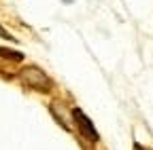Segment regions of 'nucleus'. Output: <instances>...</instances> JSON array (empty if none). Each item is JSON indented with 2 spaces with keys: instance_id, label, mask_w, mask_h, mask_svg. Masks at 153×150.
I'll use <instances>...</instances> for the list:
<instances>
[{
  "instance_id": "nucleus-1",
  "label": "nucleus",
  "mask_w": 153,
  "mask_h": 150,
  "mask_svg": "<svg viewBox=\"0 0 153 150\" xmlns=\"http://www.w3.org/2000/svg\"><path fill=\"white\" fill-rule=\"evenodd\" d=\"M19 78H22V83L26 87L36 89V91H49L51 89V78L47 76L41 68H36V66L24 68L22 72H19Z\"/></svg>"
},
{
  "instance_id": "nucleus-2",
  "label": "nucleus",
  "mask_w": 153,
  "mask_h": 150,
  "mask_svg": "<svg viewBox=\"0 0 153 150\" xmlns=\"http://www.w3.org/2000/svg\"><path fill=\"white\" fill-rule=\"evenodd\" d=\"M72 116H74V123H76V127H79V131H81L83 138H87L89 142H98V140H100V138H98V131H96L94 125H91V121L83 114L79 108L72 110Z\"/></svg>"
},
{
  "instance_id": "nucleus-3",
  "label": "nucleus",
  "mask_w": 153,
  "mask_h": 150,
  "mask_svg": "<svg viewBox=\"0 0 153 150\" xmlns=\"http://www.w3.org/2000/svg\"><path fill=\"white\" fill-rule=\"evenodd\" d=\"M62 110H64L62 104H51V114L55 116V121L60 123L64 129H70V123H68V119H66V112H62Z\"/></svg>"
},
{
  "instance_id": "nucleus-4",
  "label": "nucleus",
  "mask_w": 153,
  "mask_h": 150,
  "mask_svg": "<svg viewBox=\"0 0 153 150\" xmlns=\"http://www.w3.org/2000/svg\"><path fill=\"white\" fill-rule=\"evenodd\" d=\"M0 57L11 59V61H22V59H24V55L19 53V51H11V49H2V47H0Z\"/></svg>"
},
{
  "instance_id": "nucleus-5",
  "label": "nucleus",
  "mask_w": 153,
  "mask_h": 150,
  "mask_svg": "<svg viewBox=\"0 0 153 150\" xmlns=\"http://www.w3.org/2000/svg\"><path fill=\"white\" fill-rule=\"evenodd\" d=\"M0 38H4V40H15V38H13V36H11V34H9L2 26H0Z\"/></svg>"
},
{
  "instance_id": "nucleus-6",
  "label": "nucleus",
  "mask_w": 153,
  "mask_h": 150,
  "mask_svg": "<svg viewBox=\"0 0 153 150\" xmlns=\"http://www.w3.org/2000/svg\"><path fill=\"white\" fill-rule=\"evenodd\" d=\"M134 150H145V148H143V146H138V144H136V146H134Z\"/></svg>"
}]
</instances>
